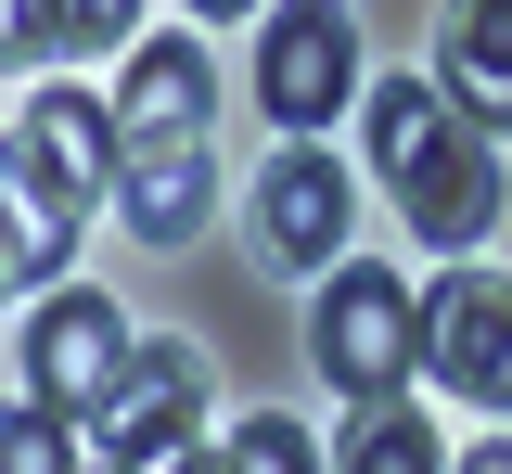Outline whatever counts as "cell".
<instances>
[{"label":"cell","instance_id":"cell-14","mask_svg":"<svg viewBox=\"0 0 512 474\" xmlns=\"http://www.w3.org/2000/svg\"><path fill=\"white\" fill-rule=\"evenodd\" d=\"M218 449H231V474H333V449H320L295 410H244Z\"/></svg>","mask_w":512,"mask_h":474},{"label":"cell","instance_id":"cell-11","mask_svg":"<svg viewBox=\"0 0 512 474\" xmlns=\"http://www.w3.org/2000/svg\"><path fill=\"white\" fill-rule=\"evenodd\" d=\"M116 218H128V244H192V231L218 218L205 141H180V154H128V167H116Z\"/></svg>","mask_w":512,"mask_h":474},{"label":"cell","instance_id":"cell-4","mask_svg":"<svg viewBox=\"0 0 512 474\" xmlns=\"http://www.w3.org/2000/svg\"><path fill=\"white\" fill-rule=\"evenodd\" d=\"M256 103L295 141H320L359 103V13H346V0H282V13L256 26Z\"/></svg>","mask_w":512,"mask_h":474},{"label":"cell","instance_id":"cell-1","mask_svg":"<svg viewBox=\"0 0 512 474\" xmlns=\"http://www.w3.org/2000/svg\"><path fill=\"white\" fill-rule=\"evenodd\" d=\"M372 180L397 193L410 244H423L436 270H474V257H487V231H500V205H512L487 129L448 103L436 77H372Z\"/></svg>","mask_w":512,"mask_h":474},{"label":"cell","instance_id":"cell-3","mask_svg":"<svg viewBox=\"0 0 512 474\" xmlns=\"http://www.w3.org/2000/svg\"><path fill=\"white\" fill-rule=\"evenodd\" d=\"M116 103H90V90H26L13 103V205L26 218H90V205H116Z\"/></svg>","mask_w":512,"mask_h":474},{"label":"cell","instance_id":"cell-6","mask_svg":"<svg viewBox=\"0 0 512 474\" xmlns=\"http://www.w3.org/2000/svg\"><path fill=\"white\" fill-rule=\"evenodd\" d=\"M205 385H218V372H205V346H192V334H154L141 359H128L116 410L90 423V436H103V462H116V474H180L192 449H205Z\"/></svg>","mask_w":512,"mask_h":474},{"label":"cell","instance_id":"cell-17","mask_svg":"<svg viewBox=\"0 0 512 474\" xmlns=\"http://www.w3.org/2000/svg\"><path fill=\"white\" fill-rule=\"evenodd\" d=\"M0 13H13V65L39 77V65L64 52V0H0Z\"/></svg>","mask_w":512,"mask_h":474},{"label":"cell","instance_id":"cell-8","mask_svg":"<svg viewBox=\"0 0 512 474\" xmlns=\"http://www.w3.org/2000/svg\"><path fill=\"white\" fill-rule=\"evenodd\" d=\"M346 231H359V167H333L320 141H282L256 167V257L282 270H346Z\"/></svg>","mask_w":512,"mask_h":474},{"label":"cell","instance_id":"cell-15","mask_svg":"<svg viewBox=\"0 0 512 474\" xmlns=\"http://www.w3.org/2000/svg\"><path fill=\"white\" fill-rule=\"evenodd\" d=\"M64 52H141V0H64Z\"/></svg>","mask_w":512,"mask_h":474},{"label":"cell","instance_id":"cell-16","mask_svg":"<svg viewBox=\"0 0 512 474\" xmlns=\"http://www.w3.org/2000/svg\"><path fill=\"white\" fill-rule=\"evenodd\" d=\"M64 244H77V218H26V205H13V282H52Z\"/></svg>","mask_w":512,"mask_h":474},{"label":"cell","instance_id":"cell-18","mask_svg":"<svg viewBox=\"0 0 512 474\" xmlns=\"http://www.w3.org/2000/svg\"><path fill=\"white\" fill-rule=\"evenodd\" d=\"M448 474H512V436H487V449H461Z\"/></svg>","mask_w":512,"mask_h":474},{"label":"cell","instance_id":"cell-19","mask_svg":"<svg viewBox=\"0 0 512 474\" xmlns=\"http://www.w3.org/2000/svg\"><path fill=\"white\" fill-rule=\"evenodd\" d=\"M192 13H205V26H244V13H256V0H192Z\"/></svg>","mask_w":512,"mask_h":474},{"label":"cell","instance_id":"cell-21","mask_svg":"<svg viewBox=\"0 0 512 474\" xmlns=\"http://www.w3.org/2000/svg\"><path fill=\"white\" fill-rule=\"evenodd\" d=\"M90 474H116V462H90Z\"/></svg>","mask_w":512,"mask_h":474},{"label":"cell","instance_id":"cell-13","mask_svg":"<svg viewBox=\"0 0 512 474\" xmlns=\"http://www.w3.org/2000/svg\"><path fill=\"white\" fill-rule=\"evenodd\" d=\"M0 474H90V462H77V410L13 398V410H0Z\"/></svg>","mask_w":512,"mask_h":474},{"label":"cell","instance_id":"cell-20","mask_svg":"<svg viewBox=\"0 0 512 474\" xmlns=\"http://www.w3.org/2000/svg\"><path fill=\"white\" fill-rule=\"evenodd\" d=\"M180 474H231V449H192V462H180Z\"/></svg>","mask_w":512,"mask_h":474},{"label":"cell","instance_id":"cell-12","mask_svg":"<svg viewBox=\"0 0 512 474\" xmlns=\"http://www.w3.org/2000/svg\"><path fill=\"white\" fill-rule=\"evenodd\" d=\"M333 474H448V436L423 398H359L333 436Z\"/></svg>","mask_w":512,"mask_h":474},{"label":"cell","instance_id":"cell-10","mask_svg":"<svg viewBox=\"0 0 512 474\" xmlns=\"http://www.w3.org/2000/svg\"><path fill=\"white\" fill-rule=\"evenodd\" d=\"M423 77L500 141L512 129V0H448V13H436V65H423Z\"/></svg>","mask_w":512,"mask_h":474},{"label":"cell","instance_id":"cell-5","mask_svg":"<svg viewBox=\"0 0 512 474\" xmlns=\"http://www.w3.org/2000/svg\"><path fill=\"white\" fill-rule=\"evenodd\" d=\"M128 359H141V334H128L103 295H39L26 308V334H13V372H26V398H52V410H77V423H103L116 410V385H128Z\"/></svg>","mask_w":512,"mask_h":474},{"label":"cell","instance_id":"cell-2","mask_svg":"<svg viewBox=\"0 0 512 474\" xmlns=\"http://www.w3.org/2000/svg\"><path fill=\"white\" fill-rule=\"evenodd\" d=\"M308 359H320V385H346V410L359 398H410V385H423V282H397L384 257L320 270Z\"/></svg>","mask_w":512,"mask_h":474},{"label":"cell","instance_id":"cell-9","mask_svg":"<svg viewBox=\"0 0 512 474\" xmlns=\"http://www.w3.org/2000/svg\"><path fill=\"white\" fill-rule=\"evenodd\" d=\"M205 116H218L205 39H141L128 77H116V141L128 154H180V141H205Z\"/></svg>","mask_w":512,"mask_h":474},{"label":"cell","instance_id":"cell-7","mask_svg":"<svg viewBox=\"0 0 512 474\" xmlns=\"http://www.w3.org/2000/svg\"><path fill=\"white\" fill-rule=\"evenodd\" d=\"M423 385H448L461 410H512V270H448L423 282Z\"/></svg>","mask_w":512,"mask_h":474}]
</instances>
